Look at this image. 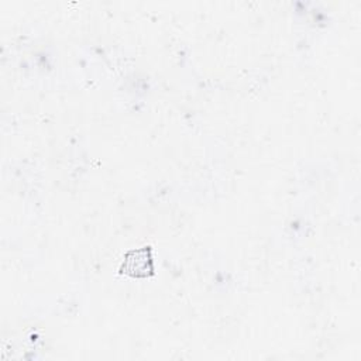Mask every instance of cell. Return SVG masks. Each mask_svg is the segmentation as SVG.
<instances>
[{"mask_svg":"<svg viewBox=\"0 0 361 361\" xmlns=\"http://www.w3.org/2000/svg\"><path fill=\"white\" fill-rule=\"evenodd\" d=\"M121 272L131 276H147L152 274V258L149 248H141L131 251L126 255Z\"/></svg>","mask_w":361,"mask_h":361,"instance_id":"cell-1","label":"cell"}]
</instances>
